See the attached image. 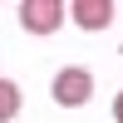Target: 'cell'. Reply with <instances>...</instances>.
Wrapping results in <instances>:
<instances>
[{"instance_id":"6da1fadb","label":"cell","mask_w":123,"mask_h":123,"mask_svg":"<svg viewBox=\"0 0 123 123\" xmlns=\"http://www.w3.org/2000/svg\"><path fill=\"white\" fill-rule=\"evenodd\" d=\"M49 94H54L59 108H84L89 98H94V74H89L84 64H69V69H59V74H54Z\"/></svg>"},{"instance_id":"7a4b0ae2","label":"cell","mask_w":123,"mask_h":123,"mask_svg":"<svg viewBox=\"0 0 123 123\" xmlns=\"http://www.w3.org/2000/svg\"><path fill=\"white\" fill-rule=\"evenodd\" d=\"M20 25H25L30 35H54V30L64 25V5H59V0H25V5H20Z\"/></svg>"},{"instance_id":"3957f363","label":"cell","mask_w":123,"mask_h":123,"mask_svg":"<svg viewBox=\"0 0 123 123\" xmlns=\"http://www.w3.org/2000/svg\"><path fill=\"white\" fill-rule=\"evenodd\" d=\"M64 15H74V25L89 30V35H98V30L113 25V5L108 0H74V5H64Z\"/></svg>"},{"instance_id":"277c9868","label":"cell","mask_w":123,"mask_h":123,"mask_svg":"<svg viewBox=\"0 0 123 123\" xmlns=\"http://www.w3.org/2000/svg\"><path fill=\"white\" fill-rule=\"evenodd\" d=\"M20 113V84L15 79H0V123H10Z\"/></svg>"},{"instance_id":"5b68a950","label":"cell","mask_w":123,"mask_h":123,"mask_svg":"<svg viewBox=\"0 0 123 123\" xmlns=\"http://www.w3.org/2000/svg\"><path fill=\"white\" fill-rule=\"evenodd\" d=\"M113 123H123V89L113 94Z\"/></svg>"}]
</instances>
